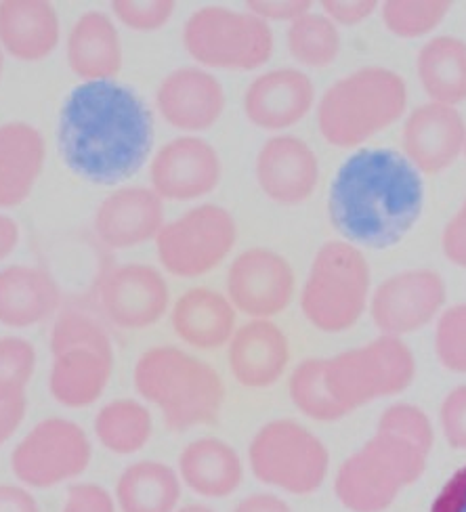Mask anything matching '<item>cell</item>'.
Listing matches in <instances>:
<instances>
[{"instance_id": "cell-42", "label": "cell", "mask_w": 466, "mask_h": 512, "mask_svg": "<svg viewBox=\"0 0 466 512\" xmlns=\"http://www.w3.org/2000/svg\"><path fill=\"white\" fill-rule=\"evenodd\" d=\"M441 248L452 265L466 269V198L456 210V215L443 227Z\"/></svg>"}, {"instance_id": "cell-20", "label": "cell", "mask_w": 466, "mask_h": 512, "mask_svg": "<svg viewBox=\"0 0 466 512\" xmlns=\"http://www.w3.org/2000/svg\"><path fill=\"white\" fill-rule=\"evenodd\" d=\"M320 160L313 147L296 135L269 137L254 162V177L263 194L282 206L307 202L320 185Z\"/></svg>"}, {"instance_id": "cell-4", "label": "cell", "mask_w": 466, "mask_h": 512, "mask_svg": "<svg viewBox=\"0 0 466 512\" xmlns=\"http://www.w3.org/2000/svg\"><path fill=\"white\" fill-rule=\"evenodd\" d=\"M408 110V84L383 66L359 68L317 99V128L326 143L338 149H359L399 122Z\"/></svg>"}, {"instance_id": "cell-37", "label": "cell", "mask_w": 466, "mask_h": 512, "mask_svg": "<svg viewBox=\"0 0 466 512\" xmlns=\"http://www.w3.org/2000/svg\"><path fill=\"white\" fill-rule=\"evenodd\" d=\"M116 24L131 32H158L177 11L175 0H114L110 5Z\"/></svg>"}, {"instance_id": "cell-38", "label": "cell", "mask_w": 466, "mask_h": 512, "mask_svg": "<svg viewBox=\"0 0 466 512\" xmlns=\"http://www.w3.org/2000/svg\"><path fill=\"white\" fill-rule=\"evenodd\" d=\"M439 422L448 445L454 450L466 452V384L452 389L443 399Z\"/></svg>"}, {"instance_id": "cell-43", "label": "cell", "mask_w": 466, "mask_h": 512, "mask_svg": "<svg viewBox=\"0 0 466 512\" xmlns=\"http://www.w3.org/2000/svg\"><path fill=\"white\" fill-rule=\"evenodd\" d=\"M431 512H466V464L443 483L431 504Z\"/></svg>"}, {"instance_id": "cell-36", "label": "cell", "mask_w": 466, "mask_h": 512, "mask_svg": "<svg viewBox=\"0 0 466 512\" xmlns=\"http://www.w3.org/2000/svg\"><path fill=\"white\" fill-rule=\"evenodd\" d=\"M435 353L443 368L466 374V303L454 305L439 315Z\"/></svg>"}, {"instance_id": "cell-15", "label": "cell", "mask_w": 466, "mask_h": 512, "mask_svg": "<svg viewBox=\"0 0 466 512\" xmlns=\"http://www.w3.org/2000/svg\"><path fill=\"white\" fill-rule=\"evenodd\" d=\"M147 175L164 202H198L219 187L223 160L202 135H179L156 149Z\"/></svg>"}, {"instance_id": "cell-7", "label": "cell", "mask_w": 466, "mask_h": 512, "mask_svg": "<svg viewBox=\"0 0 466 512\" xmlns=\"http://www.w3.org/2000/svg\"><path fill=\"white\" fill-rule=\"evenodd\" d=\"M372 271L362 248L345 240L315 252L301 290V311L324 334L351 330L370 307Z\"/></svg>"}, {"instance_id": "cell-18", "label": "cell", "mask_w": 466, "mask_h": 512, "mask_svg": "<svg viewBox=\"0 0 466 512\" xmlns=\"http://www.w3.org/2000/svg\"><path fill=\"white\" fill-rule=\"evenodd\" d=\"M315 105V84L299 68H275L254 76L242 101L248 122L273 135L303 122Z\"/></svg>"}, {"instance_id": "cell-50", "label": "cell", "mask_w": 466, "mask_h": 512, "mask_svg": "<svg viewBox=\"0 0 466 512\" xmlns=\"http://www.w3.org/2000/svg\"><path fill=\"white\" fill-rule=\"evenodd\" d=\"M464 156H466V145H464Z\"/></svg>"}, {"instance_id": "cell-22", "label": "cell", "mask_w": 466, "mask_h": 512, "mask_svg": "<svg viewBox=\"0 0 466 512\" xmlns=\"http://www.w3.org/2000/svg\"><path fill=\"white\" fill-rule=\"evenodd\" d=\"M290 340L271 319H248L227 345L231 376L246 389H269L290 366Z\"/></svg>"}, {"instance_id": "cell-46", "label": "cell", "mask_w": 466, "mask_h": 512, "mask_svg": "<svg viewBox=\"0 0 466 512\" xmlns=\"http://www.w3.org/2000/svg\"><path fill=\"white\" fill-rule=\"evenodd\" d=\"M233 512H292L290 504L275 494H250L240 500Z\"/></svg>"}, {"instance_id": "cell-12", "label": "cell", "mask_w": 466, "mask_h": 512, "mask_svg": "<svg viewBox=\"0 0 466 512\" xmlns=\"http://www.w3.org/2000/svg\"><path fill=\"white\" fill-rule=\"evenodd\" d=\"M93 443L70 418L51 416L34 424L11 454V471L28 489H53L89 471Z\"/></svg>"}, {"instance_id": "cell-3", "label": "cell", "mask_w": 466, "mask_h": 512, "mask_svg": "<svg viewBox=\"0 0 466 512\" xmlns=\"http://www.w3.org/2000/svg\"><path fill=\"white\" fill-rule=\"evenodd\" d=\"M133 384L137 395L160 410L171 431L185 433L215 424L227 399L221 374L177 345H156L139 355Z\"/></svg>"}, {"instance_id": "cell-32", "label": "cell", "mask_w": 466, "mask_h": 512, "mask_svg": "<svg viewBox=\"0 0 466 512\" xmlns=\"http://www.w3.org/2000/svg\"><path fill=\"white\" fill-rule=\"evenodd\" d=\"M286 47L299 66L311 70L328 68L343 49L341 28L322 11H309L288 26Z\"/></svg>"}, {"instance_id": "cell-45", "label": "cell", "mask_w": 466, "mask_h": 512, "mask_svg": "<svg viewBox=\"0 0 466 512\" xmlns=\"http://www.w3.org/2000/svg\"><path fill=\"white\" fill-rule=\"evenodd\" d=\"M28 397H17L9 401H0V447H3L26 420Z\"/></svg>"}, {"instance_id": "cell-35", "label": "cell", "mask_w": 466, "mask_h": 512, "mask_svg": "<svg viewBox=\"0 0 466 512\" xmlns=\"http://www.w3.org/2000/svg\"><path fill=\"white\" fill-rule=\"evenodd\" d=\"M36 349L21 336L0 338V401L26 397L36 372Z\"/></svg>"}, {"instance_id": "cell-25", "label": "cell", "mask_w": 466, "mask_h": 512, "mask_svg": "<svg viewBox=\"0 0 466 512\" xmlns=\"http://www.w3.org/2000/svg\"><path fill=\"white\" fill-rule=\"evenodd\" d=\"M47 139L30 122L0 124V210L24 204L47 164Z\"/></svg>"}, {"instance_id": "cell-24", "label": "cell", "mask_w": 466, "mask_h": 512, "mask_svg": "<svg viewBox=\"0 0 466 512\" xmlns=\"http://www.w3.org/2000/svg\"><path fill=\"white\" fill-rule=\"evenodd\" d=\"M171 326L189 349L217 351L227 347L238 330V311L227 294L196 286L185 290L171 307Z\"/></svg>"}, {"instance_id": "cell-23", "label": "cell", "mask_w": 466, "mask_h": 512, "mask_svg": "<svg viewBox=\"0 0 466 512\" xmlns=\"http://www.w3.org/2000/svg\"><path fill=\"white\" fill-rule=\"evenodd\" d=\"M66 61L80 82L118 80L124 45L112 13L91 9L74 21L66 38Z\"/></svg>"}, {"instance_id": "cell-28", "label": "cell", "mask_w": 466, "mask_h": 512, "mask_svg": "<svg viewBox=\"0 0 466 512\" xmlns=\"http://www.w3.org/2000/svg\"><path fill=\"white\" fill-rule=\"evenodd\" d=\"M183 487L206 500H223L244 483V462L236 447L219 437L189 441L177 460Z\"/></svg>"}, {"instance_id": "cell-29", "label": "cell", "mask_w": 466, "mask_h": 512, "mask_svg": "<svg viewBox=\"0 0 466 512\" xmlns=\"http://www.w3.org/2000/svg\"><path fill=\"white\" fill-rule=\"evenodd\" d=\"M183 494L177 468L160 460H137L116 481L120 512H175Z\"/></svg>"}, {"instance_id": "cell-49", "label": "cell", "mask_w": 466, "mask_h": 512, "mask_svg": "<svg viewBox=\"0 0 466 512\" xmlns=\"http://www.w3.org/2000/svg\"><path fill=\"white\" fill-rule=\"evenodd\" d=\"M3 72H5V53L0 49V78H3Z\"/></svg>"}, {"instance_id": "cell-41", "label": "cell", "mask_w": 466, "mask_h": 512, "mask_svg": "<svg viewBox=\"0 0 466 512\" xmlns=\"http://www.w3.org/2000/svg\"><path fill=\"white\" fill-rule=\"evenodd\" d=\"M244 9L263 19L269 26L275 21H284L290 26L292 21L313 11V3L311 0H248Z\"/></svg>"}, {"instance_id": "cell-30", "label": "cell", "mask_w": 466, "mask_h": 512, "mask_svg": "<svg viewBox=\"0 0 466 512\" xmlns=\"http://www.w3.org/2000/svg\"><path fill=\"white\" fill-rule=\"evenodd\" d=\"M416 72L429 101L458 108L466 101V40L435 36L418 51Z\"/></svg>"}, {"instance_id": "cell-31", "label": "cell", "mask_w": 466, "mask_h": 512, "mask_svg": "<svg viewBox=\"0 0 466 512\" xmlns=\"http://www.w3.org/2000/svg\"><path fill=\"white\" fill-rule=\"evenodd\" d=\"M99 445L116 456L139 454L154 435V416L143 399L120 397L101 405L93 420Z\"/></svg>"}, {"instance_id": "cell-17", "label": "cell", "mask_w": 466, "mask_h": 512, "mask_svg": "<svg viewBox=\"0 0 466 512\" xmlns=\"http://www.w3.org/2000/svg\"><path fill=\"white\" fill-rule=\"evenodd\" d=\"M227 93L215 72L181 66L168 72L156 89L160 118L181 135H202L225 114Z\"/></svg>"}, {"instance_id": "cell-14", "label": "cell", "mask_w": 466, "mask_h": 512, "mask_svg": "<svg viewBox=\"0 0 466 512\" xmlns=\"http://www.w3.org/2000/svg\"><path fill=\"white\" fill-rule=\"evenodd\" d=\"M225 294L238 313L250 319H271L294 301L296 273L284 254L254 246L231 261Z\"/></svg>"}, {"instance_id": "cell-27", "label": "cell", "mask_w": 466, "mask_h": 512, "mask_svg": "<svg viewBox=\"0 0 466 512\" xmlns=\"http://www.w3.org/2000/svg\"><path fill=\"white\" fill-rule=\"evenodd\" d=\"M61 288L55 277L36 265L0 269V324L24 330L57 317Z\"/></svg>"}, {"instance_id": "cell-8", "label": "cell", "mask_w": 466, "mask_h": 512, "mask_svg": "<svg viewBox=\"0 0 466 512\" xmlns=\"http://www.w3.org/2000/svg\"><path fill=\"white\" fill-rule=\"evenodd\" d=\"M183 49L204 70L257 72L275 51L273 28L246 9L204 5L185 19Z\"/></svg>"}, {"instance_id": "cell-47", "label": "cell", "mask_w": 466, "mask_h": 512, "mask_svg": "<svg viewBox=\"0 0 466 512\" xmlns=\"http://www.w3.org/2000/svg\"><path fill=\"white\" fill-rule=\"evenodd\" d=\"M19 240H21L19 223L13 217L5 215V212H0V263L7 261L15 252Z\"/></svg>"}, {"instance_id": "cell-16", "label": "cell", "mask_w": 466, "mask_h": 512, "mask_svg": "<svg viewBox=\"0 0 466 512\" xmlns=\"http://www.w3.org/2000/svg\"><path fill=\"white\" fill-rule=\"evenodd\" d=\"M99 307L122 330H147L171 313V288L160 269L124 263L105 271L97 288Z\"/></svg>"}, {"instance_id": "cell-6", "label": "cell", "mask_w": 466, "mask_h": 512, "mask_svg": "<svg viewBox=\"0 0 466 512\" xmlns=\"http://www.w3.org/2000/svg\"><path fill=\"white\" fill-rule=\"evenodd\" d=\"M431 450L385 426L351 454L334 477V494L351 512H383L427 471Z\"/></svg>"}, {"instance_id": "cell-39", "label": "cell", "mask_w": 466, "mask_h": 512, "mask_svg": "<svg viewBox=\"0 0 466 512\" xmlns=\"http://www.w3.org/2000/svg\"><path fill=\"white\" fill-rule=\"evenodd\" d=\"M61 512H120L116 496L103 485L91 481H78L68 487L66 502Z\"/></svg>"}, {"instance_id": "cell-19", "label": "cell", "mask_w": 466, "mask_h": 512, "mask_svg": "<svg viewBox=\"0 0 466 512\" xmlns=\"http://www.w3.org/2000/svg\"><path fill=\"white\" fill-rule=\"evenodd\" d=\"M166 225L164 200L150 185H120L95 210L97 240L110 250H133L156 242Z\"/></svg>"}, {"instance_id": "cell-26", "label": "cell", "mask_w": 466, "mask_h": 512, "mask_svg": "<svg viewBox=\"0 0 466 512\" xmlns=\"http://www.w3.org/2000/svg\"><path fill=\"white\" fill-rule=\"evenodd\" d=\"M61 42V19L47 0L0 3V49L5 55L36 63L51 57Z\"/></svg>"}, {"instance_id": "cell-13", "label": "cell", "mask_w": 466, "mask_h": 512, "mask_svg": "<svg viewBox=\"0 0 466 512\" xmlns=\"http://www.w3.org/2000/svg\"><path fill=\"white\" fill-rule=\"evenodd\" d=\"M448 286L433 269H408L380 282L370 298V315L380 334L404 338L427 328L443 313Z\"/></svg>"}, {"instance_id": "cell-44", "label": "cell", "mask_w": 466, "mask_h": 512, "mask_svg": "<svg viewBox=\"0 0 466 512\" xmlns=\"http://www.w3.org/2000/svg\"><path fill=\"white\" fill-rule=\"evenodd\" d=\"M0 512H40V504L26 485H0Z\"/></svg>"}, {"instance_id": "cell-21", "label": "cell", "mask_w": 466, "mask_h": 512, "mask_svg": "<svg viewBox=\"0 0 466 512\" xmlns=\"http://www.w3.org/2000/svg\"><path fill=\"white\" fill-rule=\"evenodd\" d=\"M466 145V122L450 105L425 103L414 108L401 133L404 154L420 175H439L448 170L462 154Z\"/></svg>"}, {"instance_id": "cell-40", "label": "cell", "mask_w": 466, "mask_h": 512, "mask_svg": "<svg viewBox=\"0 0 466 512\" xmlns=\"http://www.w3.org/2000/svg\"><path fill=\"white\" fill-rule=\"evenodd\" d=\"M320 7L338 28H355L372 17L380 9V3L376 0H322Z\"/></svg>"}, {"instance_id": "cell-11", "label": "cell", "mask_w": 466, "mask_h": 512, "mask_svg": "<svg viewBox=\"0 0 466 512\" xmlns=\"http://www.w3.org/2000/svg\"><path fill=\"white\" fill-rule=\"evenodd\" d=\"M154 244L166 273L196 280L229 259L238 244V223L225 206L202 202L166 221Z\"/></svg>"}, {"instance_id": "cell-10", "label": "cell", "mask_w": 466, "mask_h": 512, "mask_svg": "<svg viewBox=\"0 0 466 512\" xmlns=\"http://www.w3.org/2000/svg\"><path fill=\"white\" fill-rule=\"evenodd\" d=\"M416 376V359L404 338L380 334L372 343L326 359L332 397L351 414L364 405L404 393Z\"/></svg>"}, {"instance_id": "cell-33", "label": "cell", "mask_w": 466, "mask_h": 512, "mask_svg": "<svg viewBox=\"0 0 466 512\" xmlns=\"http://www.w3.org/2000/svg\"><path fill=\"white\" fill-rule=\"evenodd\" d=\"M288 393L294 408L315 422H336L349 416L328 389L326 359H303L290 374Z\"/></svg>"}, {"instance_id": "cell-48", "label": "cell", "mask_w": 466, "mask_h": 512, "mask_svg": "<svg viewBox=\"0 0 466 512\" xmlns=\"http://www.w3.org/2000/svg\"><path fill=\"white\" fill-rule=\"evenodd\" d=\"M175 512H217L215 508H210L206 504H185V506H179Z\"/></svg>"}, {"instance_id": "cell-34", "label": "cell", "mask_w": 466, "mask_h": 512, "mask_svg": "<svg viewBox=\"0 0 466 512\" xmlns=\"http://www.w3.org/2000/svg\"><path fill=\"white\" fill-rule=\"evenodd\" d=\"M450 0H385L380 17L385 28L399 38H422L433 34L452 11Z\"/></svg>"}, {"instance_id": "cell-2", "label": "cell", "mask_w": 466, "mask_h": 512, "mask_svg": "<svg viewBox=\"0 0 466 512\" xmlns=\"http://www.w3.org/2000/svg\"><path fill=\"white\" fill-rule=\"evenodd\" d=\"M425 208V181L401 152L359 147L338 166L328 189V219L357 248L397 246Z\"/></svg>"}, {"instance_id": "cell-5", "label": "cell", "mask_w": 466, "mask_h": 512, "mask_svg": "<svg viewBox=\"0 0 466 512\" xmlns=\"http://www.w3.org/2000/svg\"><path fill=\"white\" fill-rule=\"evenodd\" d=\"M49 349V393L63 408H89L108 391L116 361L114 345L110 332L91 313L59 311Z\"/></svg>"}, {"instance_id": "cell-9", "label": "cell", "mask_w": 466, "mask_h": 512, "mask_svg": "<svg viewBox=\"0 0 466 512\" xmlns=\"http://www.w3.org/2000/svg\"><path fill=\"white\" fill-rule=\"evenodd\" d=\"M248 464L263 485L292 496H311L328 479L330 452L305 424L278 418L254 433Z\"/></svg>"}, {"instance_id": "cell-1", "label": "cell", "mask_w": 466, "mask_h": 512, "mask_svg": "<svg viewBox=\"0 0 466 512\" xmlns=\"http://www.w3.org/2000/svg\"><path fill=\"white\" fill-rule=\"evenodd\" d=\"M156 118L129 84L80 82L63 99L57 116L59 156L78 179L116 187L150 164Z\"/></svg>"}]
</instances>
